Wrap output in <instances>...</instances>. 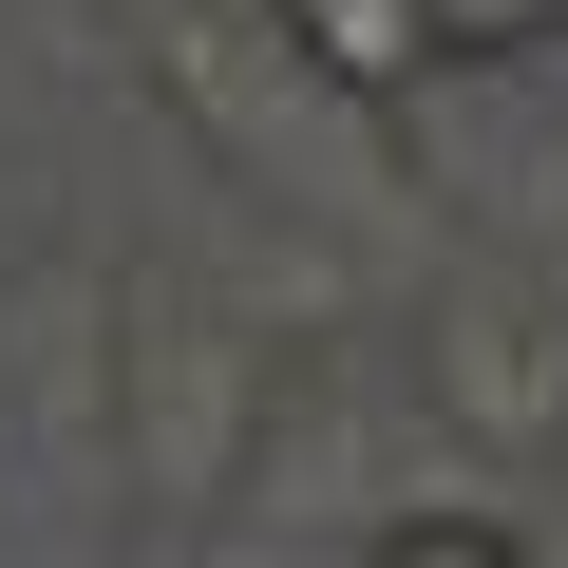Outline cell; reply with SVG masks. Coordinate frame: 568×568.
Segmentation results:
<instances>
[{
  "instance_id": "cell-1",
  "label": "cell",
  "mask_w": 568,
  "mask_h": 568,
  "mask_svg": "<svg viewBox=\"0 0 568 568\" xmlns=\"http://www.w3.org/2000/svg\"><path fill=\"white\" fill-rule=\"evenodd\" d=\"M417 379H436V417H455V436H493V455L568 436V323H549V304H455Z\"/></svg>"
},
{
  "instance_id": "cell-2",
  "label": "cell",
  "mask_w": 568,
  "mask_h": 568,
  "mask_svg": "<svg viewBox=\"0 0 568 568\" xmlns=\"http://www.w3.org/2000/svg\"><path fill=\"white\" fill-rule=\"evenodd\" d=\"M265 39L304 58L323 95H417V77H455V58H474V39H455V0H284Z\"/></svg>"
},
{
  "instance_id": "cell-3",
  "label": "cell",
  "mask_w": 568,
  "mask_h": 568,
  "mask_svg": "<svg viewBox=\"0 0 568 568\" xmlns=\"http://www.w3.org/2000/svg\"><path fill=\"white\" fill-rule=\"evenodd\" d=\"M209 398H246V361L209 323H171L152 342V493H209Z\"/></svg>"
},
{
  "instance_id": "cell-4",
  "label": "cell",
  "mask_w": 568,
  "mask_h": 568,
  "mask_svg": "<svg viewBox=\"0 0 568 568\" xmlns=\"http://www.w3.org/2000/svg\"><path fill=\"white\" fill-rule=\"evenodd\" d=\"M361 549H379V568H530V530H511V511H379Z\"/></svg>"
},
{
  "instance_id": "cell-5",
  "label": "cell",
  "mask_w": 568,
  "mask_h": 568,
  "mask_svg": "<svg viewBox=\"0 0 568 568\" xmlns=\"http://www.w3.org/2000/svg\"><path fill=\"white\" fill-rule=\"evenodd\" d=\"M549 20H568V0H455V39H474V58H530Z\"/></svg>"
}]
</instances>
